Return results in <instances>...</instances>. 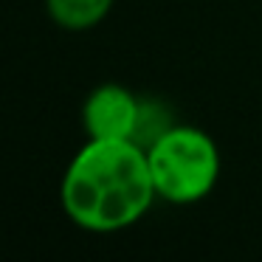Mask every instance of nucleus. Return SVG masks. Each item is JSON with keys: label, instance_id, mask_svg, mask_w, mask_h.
<instances>
[{"label": "nucleus", "instance_id": "1", "mask_svg": "<svg viewBox=\"0 0 262 262\" xmlns=\"http://www.w3.org/2000/svg\"><path fill=\"white\" fill-rule=\"evenodd\" d=\"M155 198L147 147L138 141L88 138L59 183L68 220L96 234L130 228L147 214Z\"/></svg>", "mask_w": 262, "mask_h": 262}, {"label": "nucleus", "instance_id": "2", "mask_svg": "<svg viewBox=\"0 0 262 262\" xmlns=\"http://www.w3.org/2000/svg\"><path fill=\"white\" fill-rule=\"evenodd\" d=\"M147 161L158 198L189 206L209 198L220 178V149L200 127L175 124L147 144Z\"/></svg>", "mask_w": 262, "mask_h": 262}, {"label": "nucleus", "instance_id": "3", "mask_svg": "<svg viewBox=\"0 0 262 262\" xmlns=\"http://www.w3.org/2000/svg\"><path fill=\"white\" fill-rule=\"evenodd\" d=\"M147 121L144 102L133 91L121 85H99L82 104V124L88 138H107V141H138L141 127Z\"/></svg>", "mask_w": 262, "mask_h": 262}, {"label": "nucleus", "instance_id": "4", "mask_svg": "<svg viewBox=\"0 0 262 262\" xmlns=\"http://www.w3.org/2000/svg\"><path fill=\"white\" fill-rule=\"evenodd\" d=\"M113 9V0H46V12L59 29L85 31L99 26Z\"/></svg>", "mask_w": 262, "mask_h": 262}]
</instances>
